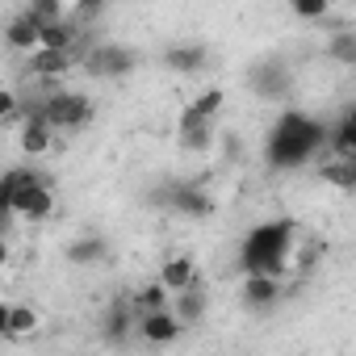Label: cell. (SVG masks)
Masks as SVG:
<instances>
[{"label":"cell","instance_id":"1","mask_svg":"<svg viewBox=\"0 0 356 356\" xmlns=\"http://www.w3.org/2000/svg\"><path fill=\"white\" fill-rule=\"evenodd\" d=\"M323 147H331V126L318 122V118L306 113V109H285V113L273 122L268 138H264V163H268L273 172H298V168H306Z\"/></svg>","mask_w":356,"mask_h":356},{"label":"cell","instance_id":"2","mask_svg":"<svg viewBox=\"0 0 356 356\" xmlns=\"http://www.w3.org/2000/svg\"><path fill=\"white\" fill-rule=\"evenodd\" d=\"M293 243H298V222L293 218H268V222H256L243 243H239V268L243 277L248 273H268V277H281L293 260Z\"/></svg>","mask_w":356,"mask_h":356},{"label":"cell","instance_id":"3","mask_svg":"<svg viewBox=\"0 0 356 356\" xmlns=\"http://www.w3.org/2000/svg\"><path fill=\"white\" fill-rule=\"evenodd\" d=\"M0 210L42 222L55 210V189H51V176H42L38 168H9L5 181H0Z\"/></svg>","mask_w":356,"mask_h":356},{"label":"cell","instance_id":"4","mask_svg":"<svg viewBox=\"0 0 356 356\" xmlns=\"http://www.w3.org/2000/svg\"><path fill=\"white\" fill-rule=\"evenodd\" d=\"M26 113H42L55 130L76 134V130H84L92 122V101L84 92H72V88H51V92H38L26 105Z\"/></svg>","mask_w":356,"mask_h":356},{"label":"cell","instance_id":"5","mask_svg":"<svg viewBox=\"0 0 356 356\" xmlns=\"http://www.w3.org/2000/svg\"><path fill=\"white\" fill-rule=\"evenodd\" d=\"M155 206H163L176 218H210L214 214V197L202 185H193V181H172V185H163L155 193Z\"/></svg>","mask_w":356,"mask_h":356},{"label":"cell","instance_id":"6","mask_svg":"<svg viewBox=\"0 0 356 356\" xmlns=\"http://www.w3.org/2000/svg\"><path fill=\"white\" fill-rule=\"evenodd\" d=\"M248 88H252V97H260V101H281V97H289V88H293V72H289V63H285L281 55H260V59L248 67Z\"/></svg>","mask_w":356,"mask_h":356},{"label":"cell","instance_id":"7","mask_svg":"<svg viewBox=\"0 0 356 356\" xmlns=\"http://www.w3.org/2000/svg\"><path fill=\"white\" fill-rule=\"evenodd\" d=\"M80 67L92 80H122V76H130L138 67V55L130 47H122V42H97V47H88Z\"/></svg>","mask_w":356,"mask_h":356},{"label":"cell","instance_id":"8","mask_svg":"<svg viewBox=\"0 0 356 356\" xmlns=\"http://www.w3.org/2000/svg\"><path fill=\"white\" fill-rule=\"evenodd\" d=\"M84 47H76V51H59V47H38V51H30V72H34V80H59V76H67L76 63H84Z\"/></svg>","mask_w":356,"mask_h":356},{"label":"cell","instance_id":"9","mask_svg":"<svg viewBox=\"0 0 356 356\" xmlns=\"http://www.w3.org/2000/svg\"><path fill=\"white\" fill-rule=\"evenodd\" d=\"M181 331H185V323L176 318L172 306L138 314V335H143L147 343H159V348H163V343H176V339H181Z\"/></svg>","mask_w":356,"mask_h":356},{"label":"cell","instance_id":"10","mask_svg":"<svg viewBox=\"0 0 356 356\" xmlns=\"http://www.w3.org/2000/svg\"><path fill=\"white\" fill-rule=\"evenodd\" d=\"M281 277H268V273H248V281H243V302L252 306V310H273L277 302H281Z\"/></svg>","mask_w":356,"mask_h":356},{"label":"cell","instance_id":"11","mask_svg":"<svg viewBox=\"0 0 356 356\" xmlns=\"http://www.w3.org/2000/svg\"><path fill=\"white\" fill-rule=\"evenodd\" d=\"M206 59H210V51H206L202 42H172V47L163 51V67H172L176 76H193V72H202Z\"/></svg>","mask_w":356,"mask_h":356},{"label":"cell","instance_id":"12","mask_svg":"<svg viewBox=\"0 0 356 356\" xmlns=\"http://www.w3.org/2000/svg\"><path fill=\"white\" fill-rule=\"evenodd\" d=\"M318 176L343 193H356V151H331L327 163L318 168Z\"/></svg>","mask_w":356,"mask_h":356},{"label":"cell","instance_id":"13","mask_svg":"<svg viewBox=\"0 0 356 356\" xmlns=\"http://www.w3.org/2000/svg\"><path fill=\"white\" fill-rule=\"evenodd\" d=\"M134 323H138L134 298H118V302L109 306L105 323H101V335H105V343H126V335H130V327H134Z\"/></svg>","mask_w":356,"mask_h":356},{"label":"cell","instance_id":"14","mask_svg":"<svg viewBox=\"0 0 356 356\" xmlns=\"http://www.w3.org/2000/svg\"><path fill=\"white\" fill-rule=\"evenodd\" d=\"M172 310H176V318H181L185 327H197L206 318V310H210V298H206L202 281L189 285V289H181V293H172Z\"/></svg>","mask_w":356,"mask_h":356},{"label":"cell","instance_id":"15","mask_svg":"<svg viewBox=\"0 0 356 356\" xmlns=\"http://www.w3.org/2000/svg\"><path fill=\"white\" fill-rule=\"evenodd\" d=\"M5 42L13 47V51H38L42 47V22L26 9V13H17L13 22H9V30H5Z\"/></svg>","mask_w":356,"mask_h":356},{"label":"cell","instance_id":"16","mask_svg":"<svg viewBox=\"0 0 356 356\" xmlns=\"http://www.w3.org/2000/svg\"><path fill=\"white\" fill-rule=\"evenodd\" d=\"M105 260H109V239L105 235H80V239L67 243V264L88 268V264H105Z\"/></svg>","mask_w":356,"mask_h":356},{"label":"cell","instance_id":"17","mask_svg":"<svg viewBox=\"0 0 356 356\" xmlns=\"http://www.w3.org/2000/svg\"><path fill=\"white\" fill-rule=\"evenodd\" d=\"M222 88H206L197 101H189L185 105V113H181V122H176V126H202V122H214L218 118V109H222Z\"/></svg>","mask_w":356,"mask_h":356},{"label":"cell","instance_id":"18","mask_svg":"<svg viewBox=\"0 0 356 356\" xmlns=\"http://www.w3.org/2000/svg\"><path fill=\"white\" fill-rule=\"evenodd\" d=\"M159 281H163L172 293H181V289L197 285V264H193L189 256H168L163 268H159Z\"/></svg>","mask_w":356,"mask_h":356},{"label":"cell","instance_id":"19","mask_svg":"<svg viewBox=\"0 0 356 356\" xmlns=\"http://www.w3.org/2000/svg\"><path fill=\"white\" fill-rule=\"evenodd\" d=\"M34 323H38V314L30 306H0V335L5 339H17V335L34 331Z\"/></svg>","mask_w":356,"mask_h":356},{"label":"cell","instance_id":"20","mask_svg":"<svg viewBox=\"0 0 356 356\" xmlns=\"http://www.w3.org/2000/svg\"><path fill=\"white\" fill-rule=\"evenodd\" d=\"M327 55H331L339 67H356V30L339 26V30L327 38Z\"/></svg>","mask_w":356,"mask_h":356},{"label":"cell","instance_id":"21","mask_svg":"<svg viewBox=\"0 0 356 356\" xmlns=\"http://www.w3.org/2000/svg\"><path fill=\"white\" fill-rule=\"evenodd\" d=\"M331 151H356V105H348L331 126Z\"/></svg>","mask_w":356,"mask_h":356},{"label":"cell","instance_id":"22","mask_svg":"<svg viewBox=\"0 0 356 356\" xmlns=\"http://www.w3.org/2000/svg\"><path fill=\"white\" fill-rule=\"evenodd\" d=\"M163 306H172V289H168L163 281H151V285H143V289L134 293V310H138V314L163 310Z\"/></svg>","mask_w":356,"mask_h":356},{"label":"cell","instance_id":"23","mask_svg":"<svg viewBox=\"0 0 356 356\" xmlns=\"http://www.w3.org/2000/svg\"><path fill=\"white\" fill-rule=\"evenodd\" d=\"M214 143V122H202V126H181V147L185 151H206Z\"/></svg>","mask_w":356,"mask_h":356},{"label":"cell","instance_id":"24","mask_svg":"<svg viewBox=\"0 0 356 356\" xmlns=\"http://www.w3.org/2000/svg\"><path fill=\"white\" fill-rule=\"evenodd\" d=\"M289 9H293L302 22H323L327 9H331V0H289Z\"/></svg>","mask_w":356,"mask_h":356},{"label":"cell","instance_id":"25","mask_svg":"<svg viewBox=\"0 0 356 356\" xmlns=\"http://www.w3.org/2000/svg\"><path fill=\"white\" fill-rule=\"evenodd\" d=\"M76 5H80L84 13H97V9H105V5H109V0H76Z\"/></svg>","mask_w":356,"mask_h":356}]
</instances>
